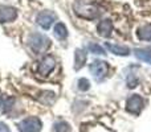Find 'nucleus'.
Here are the masks:
<instances>
[{
  "label": "nucleus",
  "mask_w": 151,
  "mask_h": 132,
  "mask_svg": "<svg viewBox=\"0 0 151 132\" xmlns=\"http://www.w3.org/2000/svg\"><path fill=\"white\" fill-rule=\"evenodd\" d=\"M105 46L110 50L111 53L117 56H127L130 53V49L127 46H122V45H117V44H110V42H106Z\"/></svg>",
  "instance_id": "obj_10"
},
{
  "label": "nucleus",
  "mask_w": 151,
  "mask_h": 132,
  "mask_svg": "<svg viewBox=\"0 0 151 132\" xmlns=\"http://www.w3.org/2000/svg\"><path fill=\"white\" fill-rule=\"evenodd\" d=\"M138 37L143 41H151V24H147V25H143L138 29L137 32Z\"/></svg>",
  "instance_id": "obj_12"
},
{
  "label": "nucleus",
  "mask_w": 151,
  "mask_h": 132,
  "mask_svg": "<svg viewBox=\"0 0 151 132\" xmlns=\"http://www.w3.org/2000/svg\"><path fill=\"white\" fill-rule=\"evenodd\" d=\"M1 106H3V98L0 96V108H1Z\"/></svg>",
  "instance_id": "obj_19"
},
{
  "label": "nucleus",
  "mask_w": 151,
  "mask_h": 132,
  "mask_svg": "<svg viewBox=\"0 0 151 132\" xmlns=\"http://www.w3.org/2000/svg\"><path fill=\"white\" fill-rule=\"evenodd\" d=\"M150 50H151V49H150Z\"/></svg>",
  "instance_id": "obj_20"
},
{
  "label": "nucleus",
  "mask_w": 151,
  "mask_h": 132,
  "mask_svg": "<svg viewBox=\"0 0 151 132\" xmlns=\"http://www.w3.org/2000/svg\"><path fill=\"white\" fill-rule=\"evenodd\" d=\"M73 8H74V12L80 17L86 19V20H93V19L98 17L99 15L98 7L91 0H76Z\"/></svg>",
  "instance_id": "obj_1"
},
{
  "label": "nucleus",
  "mask_w": 151,
  "mask_h": 132,
  "mask_svg": "<svg viewBox=\"0 0 151 132\" xmlns=\"http://www.w3.org/2000/svg\"><path fill=\"white\" fill-rule=\"evenodd\" d=\"M19 131L20 132H40L42 128V123L39 118L29 116L19 123Z\"/></svg>",
  "instance_id": "obj_3"
},
{
  "label": "nucleus",
  "mask_w": 151,
  "mask_h": 132,
  "mask_svg": "<svg viewBox=\"0 0 151 132\" xmlns=\"http://www.w3.org/2000/svg\"><path fill=\"white\" fill-rule=\"evenodd\" d=\"M85 61H86V52L83 49H77L74 54V69L80 70L85 65Z\"/></svg>",
  "instance_id": "obj_11"
},
{
  "label": "nucleus",
  "mask_w": 151,
  "mask_h": 132,
  "mask_svg": "<svg viewBox=\"0 0 151 132\" xmlns=\"http://www.w3.org/2000/svg\"><path fill=\"white\" fill-rule=\"evenodd\" d=\"M55 20H56V15L52 11H42V12H40L37 15V19H36L37 24L42 29H49L50 25L55 23Z\"/></svg>",
  "instance_id": "obj_5"
},
{
  "label": "nucleus",
  "mask_w": 151,
  "mask_h": 132,
  "mask_svg": "<svg viewBox=\"0 0 151 132\" xmlns=\"http://www.w3.org/2000/svg\"><path fill=\"white\" fill-rule=\"evenodd\" d=\"M89 69H90L91 74H93V77L96 78L97 81H101L106 77L109 66H107V64L105 62V61H94V62L89 66Z\"/></svg>",
  "instance_id": "obj_4"
},
{
  "label": "nucleus",
  "mask_w": 151,
  "mask_h": 132,
  "mask_svg": "<svg viewBox=\"0 0 151 132\" xmlns=\"http://www.w3.org/2000/svg\"><path fill=\"white\" fill-rule=\"evenodd\" d=\"M50 40L45 34L41 33H33L29 37V46L32 48L35 53H42L49 48Z\"/></svg>",
  "instance_id": "obj_2"
},
{
  "label": "nucleus",
  "mask_w": 151,
  "mask_h": 132,
  "mask_svg": "<svg viewBox=\"0 0 151 132\" xmlns=\"http://www.w3.org/2000/svg\"><path fill=\"white\" fill-rule=\"evenodd\" d=\"M17 16L16 9L12 7H8V5H0V21L1 23H9L13 21Z\"/></svg>",
  "instance_id": "obj_8"
},
{
  "label": "nucleus",
  "mask_w": 151,
  "mask_h": 132,
  "mask_svg": "<svg viewBox=\"0 0 151 132\" xmlns=\"http://www.w3.org/2000/svg\"><path fill=\"white\" fill-rule=\"evenodd\" d=\"M135 57L139 58L141 61H145V62L150 64L151 65V50H146V49H137L135 52Z\"/></svg>",
  "instance_id": "obj_14"
},
{
  "label": "nucleus",
  "mask_w": 151,
  "mask_h": 132,
  "mask_svg": "<svg viewBox=\"0 0 151 132\" xmlns=\"http://www.w3.org/2000/svg\"><path fill=\"white\" fill-rule=\"evenodd\" d=\"M143 104L145 101L141 95H131L130 98L127 99V103H126V108H127L129 112L131 114H139L141 110L143 108Z\"/></svg>",
  "instance_id": "obj_6"
},
{
  "label": "nucleus",
  "mask_w": 151,
  "mask_h": 132,
  "mask_svg": "<svg viewBox=\"0 0 151 132\" xmlns=\"http://www.w3.org/2000/svg\"><path fill=\"white\" fill-rule=\"evenodd\" d=\"M53 132H70V126L66 122L61 120V122L55 123V126H53Z\"/></svg>",
  "instance_id": "obj_15"
},
{
  "label": "nucleus",
  "mask_w": 151,
  "mask_h": 132,
  "mask_svg": "<svg viewBox=\"0 0 151 132\" xmlns=\"http://www.w3.org/2000/svg\"><path fill=\"white\" fill-rule=\"evenodd\" d=\"M78 88H80L81 91H86L90 88V82H89L86 78H81L80 81H78Z\"/></svg>",
  "instance_id": "obj_17"
},
{
  "label": "nucleus",
  "mask_w": 151,
  "mask_h": 132,
  "mask_svg": "<svg viewBox=\"0 0 151 132\" xmlns=\"http://www.w3.org/2000/svg\"><path fill=\"white\" fill-rule=\"evenodd\" d=\"M55 66H56L55 58H53L52 56H47V57H44L41 61H40L39 67H37V71H39V74H41L45 77V75H48L53 69H55Z\"/></svg>",
  "instance_id": "obj_7"
},
{
  "label": "nucleus",
  "mask_w": 151,
  "mask_h": 132,
  "mask_svg": "<svg viewBox=\"0 0 151 132\" xmlns=\"http://www.w3.org/2000/svg\"><path fill=\"white\" fill-rule=\"evenodd\" d=\"M0 132H11V130L8 128L7 124H4V123L0 122Z\"/></svg>",
  "instance_id": "obj_18"
},
{
  "label": "nucleus",
  "mask_w": 151,
  "mask_h": 132,
  "mask_svg": "<svg viewBox=\"0 0 151 132\" xmlns=\"http://www.w3.org/2000/svg\"><path fill=\"white\" fill-rule=\"evenodd\" d=\"M88 49L90 50L91 53H94V54H104V53H105L104 48L99 46V45H97V44H89Z\"/></svg>",
  "instance_id": "obj_16"
},
{
  "label": "nucleus",
  "mask_w": 151,
  "mask_h": 132,
  "mask_svg": "<svg viewBox=\"0 0 151 132\" xmlns=\"http://www.w3.org/2000/svg\"><path fill=\"white\" fill-rule=\"evenodd\" d=\"M97 31H98L99 36L109 37L110 34H111V32H113V23H111V20H109V19L102 20L101 23L98 24V26H97Z\"/></svg>",
  "instance_id": "obj_9"
},
{
  "label": "nucleus",
  "mask_w": 151,
  "mask_h": 132,
  "mask_svg": "<svg viewBox=\"0 0 151 132\" xmlns=\"http://www.w3.org/2000/svg\"><path fill=\"white\" fill-rule=\"evenodd\" d=\"M55 36L57 37L58 40H64L66 39V36H68V29H66V26L64 25L63 23H57L55 26Z\"/></svg>",
  "instance_id": "obj_13"
}]
</instances>
